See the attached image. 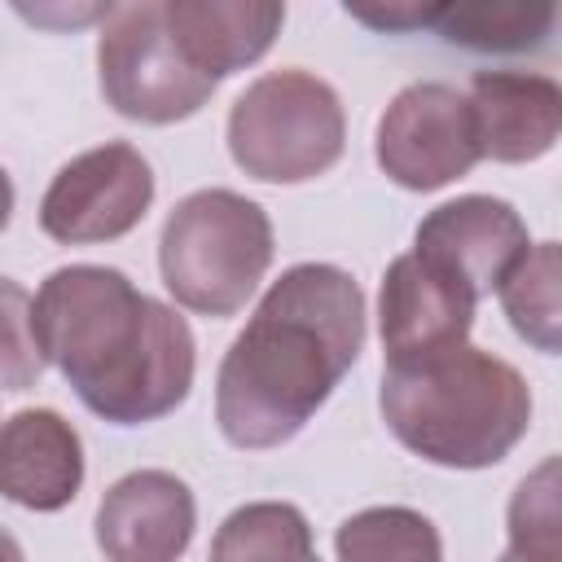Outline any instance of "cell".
<instances>
[{
  "mask_svg": "<svg viewBox=\"0 0 562 562\" xmlns=\"http://www.w3.org/2000/svg\"><path fill=\"white\" fill-rule=\"evenodd\" d=\"M272 263V220L237 189H198L171 206L158 233L167 294L198 316H233Z\"/></svg>",
  "mask_w": 562,
  "mask_h": 562,
  "instance_id": "obj_4",
  "label": "cell"
},
{
  "mask_svg": "<svg viewBox=\"0 0 562 562\" xmlns=\"http://www.w3.org/2000/svg\"><path fill=\"white\" fill-rule=\"evenodd\" d=\"M364 351V290L338 263H294L259 299L215 373L220 435L241 452L290 443Z\"/></svg>",
  "mask_w": 562,
  "mask_h": 562,
  "instance_id": "obj_1",
  "label": "cell"
},
{
  "mask_svg": "<svg viewBox=\"0 0 562 562\" xmlns=\"http://www.w3.org/2000/svg\"><path fill=\"white\" fill-rule=\"evenodd\" d=\"M228 154L263 184H303L325 176L347 145V114L338 92L303 70H268L228 110Z\"/></svg>",
  "mask_w": 562,
  "mask_h": 562,
  "instance_id": "obj_5",
  "label": "cell"
},
{
  "mask_svg": "<svg viewBox=\"0 0 562 562\" xmlns=\"http://www.w3.org/2000/svg\"><path fill=\"white\" fill-rule=\"evenodd\" d=\"M479 294L439 268L435 259L408 250L395 255L382 272L378 294V334H382V364H413L439 351L470 342Z\"/></svg>",
  "mask_w": 562,
  "mask_h": 562,
  "instance_id": "obj_9",
  "label": "cell"
},
{
  "mask_svg": "<svg viewBox=\"0 0 562 562\" xmlns=\"http://www.w3.org/2000/svg\"><path fill=\"white\" fill-rule=\"evenodd\" d=\"M479 149L492 162H536L562 136V83L536 70H479L470 79Z\"/></svg>",
  "mask_w": 562,
  "mask_h": 562,
  "instance_id": "obj_12",
  "label": "cell"
},
{
  "mask_svg": "<svg viewBox=\"0 0 562 562\" xmlns=\"http://www.w3.org/2000/svg\"><path fill=\"white\" fill-rule=\"evenodd\" d=\"M496 562H522V558H518V553H509V549H505V553H501V558H496Z\"/></svg>",
  "mask_w": 562,
  "mask_h": 562,
  "instance_id": "obj_21",
  "label": "cell"
},
{
  "mask_svg": "<svg viewBox=\"0 0 562 562\" xmlns=\"http://www.w3.org/2000/svg\"><path fill=\"white\" fill-rule=\"evenodd\" d=\"M558 9L544 0H457L439 9V35L474 53H522L544 44Z\"/></svg>",
  "mask_w": 562,
  "mask_h": 562,
  "instance_id": "obj_17",
  "label": "cell"
},
{
  "mask_svg": "<svg viewBox=\"0 0 562 562\" xmlns=\"http://www.w3.org/2000/svg\"><path fill=\"white\" fill-rule=\"evenodd\" d=\"M514 334L544 351L562 356V241H540L496 290Z\"/></svg>",
  "mask_w": 562,
  "mask_h": 562,
  "instance_id": "obj_16",
  "label": "cell"
},
{
  "mask_svg": "<svg viewBox=\"0 0 562 562\" xmlns=\"http://www.w3.org/2000/svg\"><path fill=\"white\" fill-rule=\"evenodd\" d=\"M347 18L373 26V31H386V35H408V31H426V26H439V9L443 4H342Z\"/></svg>",
  "mask_w": 562,
  "mask_h": 562,
  "instance_id": "obj_20",
  "label": "cell"
},
{
  "mask_svg": "<svg viewBox=\"0 0 562 562\" xmlns=\"http://www.w3.org/2000/svg\"><path fill=\"white\" fill-rule=\"evenodd\" d=\"M97 75L105 105L149 127L193 119L215 92V79L202 75L171 35L167 0L114 4L105 13L97 40Z\"/></svg>",
  "mask_w": 562,
  "mask_h": 562,
  "instance_id": "obj_6",
  "label": "cell"
},
{
  "mask_svg": "<svg viewBox=\"0 0 562 562\" xmlns=\"http://www.w3.org/2000/svg\"><path fill=\"white\" fill-rule=\"evenodd\" d=\"M92 527L105 562H180L198 527V501L171 470H132L110 483Z\"/></svg>",
  "mask_w": 562,
  "mask_h": 562,
  "instance_id": "obj_11",
  "label": "cell"
},
{
  "mask_svg": "<svg viewBox=\"0 0 562 562\" xmlns=\"http://www.w3.org/2000/svg\"><path fill=\"white\" fill-rule=\"evenodd\" d=\"M505 536L522 562H562V452L518 479L505 505Z\"/></svg>",
  "mask_w": 562,
  "mask_h": 562,
  "instance_id": "obj_19",
  "label": "cell"
},
{
  "mask_svg": "<svg viewBox=\"0 0 562 562\" xmlns=\"http://www.w3.org/2000/svg\"><path fill=\"white\" fill-rule=\"evenodd\" d=\"M413 250L461 277L479 299L501 290V281L522 263L531 250L522 215L492 193H465L452 202H439L413 237Z\"/></svg>",
  "mask_w": 562,
  "mask_h": 562,
  "instance_id": "obj_10",
  "label": "cell"
},
{
  "mask_svg": "<svg viewBox=\"0 0 562 562\" xmlns=\"http://www.w3.org/2000/svg\"><path fill=\"white\" fill-rule=\"evenodd\" d=\"M338 562H443L439 527L408 505H373L338 522Z\"/></svg>",
  "mask_w": 562,
  "mask_h": 562,
  "instance_id": "obj_18",
  "label": "cell"
},
{
  "mask_svg": "<svg viewBox=\"0 0 562 562\" xmlns=\"http://www.w3.org/2000/svg\"><path fill=\"white\" fill-rule=\"evenodd\" d=\"M206 562H321V553L299 505L250 501L215 527Z\"/></svg>",
  "mask_w": 562,
  "mask_h": 562,
  "instance_id": "obj_15",
  "label": "cell"
},
{
  "mask_svg": "<svg viewBox=\"0 0 562 562\" xmlns=\"http://www.w3.org/2000/svg\"><path fill=\"white\" fill-rule=\"evenodd\" d=\"M285 22L277 0H167V26L180 40L184 57L211 75H237L255 66Z\"/></svg>",
  "mask_w": 562,
  "mask_h": 562,
  "instance_id": "obj_14",
  "label": "cell"
},
{
  "mask_svg": "<svg viewBox=\"0 0 562 562\" xmlns=\"http://www.w3.org/2000/svg\"><path fill=\"white\" fill-rule=\"evenodd\" d=\"M83 487V439L57 408H18L0 435V492L35 514L66 509Z\"/></svg>",
  "mask_w": 562,
  "mask_h": 562,
  "instance_id": "obj_13",
  "label": "cell"
},
{
  "mask_svg": "<svg viewBox=\"0 0 562 562\" xmlns=\"http://www.w3.org/2000/svg\"><path fill=\"white\" fill-rule=\"evenodd\" d=\"M154 202V167L127 140L75 154L40 198V228L61 246L127 237Z\"/></svg>",
  "mask_w": 562,
  "mask_h": 562,
  "instance_id": "obj_8",
  "label": "cell"
},
{
  "mask_svg": "<svg viewBox=\"0 0 562 562\" xmlns=\"http://www.w3.org/2000/svg\"><path fill=\"white\" fill-rule=\"evenodd\" d=\"M373 158L386 180L413 193H430L461 180L483 158L465 92L439 79L400 88L378 114Z\"/></svg>",
  "mask_w": 562,
  "mask_h": 562,
  "instance_id": "obj_7",
  "label": "cell"
},
{
  "mask_svg": "<svg viewBox=\"0 0 562 562\" xmlns=\"http://www.w3.org/2000/svg\"><path fill=\"white\" fill-rule=\"evenodd\" d=\"M378 408L413 457L443 470H487L531 430L527 378L474 342L413 364H382Z\"/></svg>",
  "mask_w": 562,
  "mask_h": 562,
  "instance_id": "obj_3",
  "label": "cell"
},
{
  "mask_svg": "<svg viewBox=\"0 0 562 562\" xmlns=\"http://www.w3.org/2000/svg\"><path fill=\"white\" fill-rule=\"evenodd\" d=\"M31 338L79 404L114 426L176 413L198 369L189 321L105 263L53 268L31 299Z\"/></svg>",
  "mask_w": 562,
  "mask_h": 562,
  "instance_id": "obj_2",
  "label": "cell"
}]
</instances>
